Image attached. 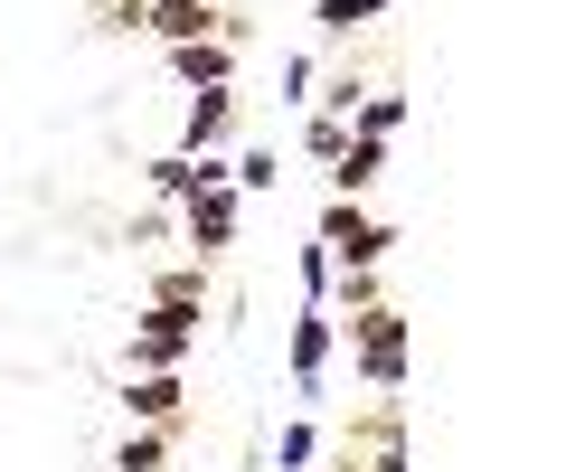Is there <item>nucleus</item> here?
Here are the masks:
<instances>
[{"label": "nucleus", "mask_w": 566, "mask_h": 472, "mask_svg": "<svg viewBox=\"0 0 566 472\" xmlns=\"http://www.w3.org/2000/svg\"><path fill=\"white\" fill-rule=\"evenodd\" d=\"M349 340H359V378H368L378 397H397V388H406V340H416V331H406V312H397V303L349 312Z\"/></svg>", "instance_id": "1"}, {"label": "nucleus", "mask_w": 566, "mask_h": 472, "mask_svg": "<svg viewBox=\"0 0 566 472\" xmlns=\"http://www.w3.org/2000/svg\"><path fill=\"white\" fill-rule=\"evenodd\" d=\"M189 349H199V312H180V303H142L133 369H123V378H142V369H180Z\"/></svg>", "instance_id": "2"}, {"label": "nucleus", "mask_w": 566, "mask_h": 472, "mask_svg": "<svg viewBox=\"0 0 566 472\" xmlns=\"http://www.w3.org/2000/svg\"><path fill=\"white\" fill-rule=\"evenodd\" d=\"M237 218H245V199H237L227 180H199V189L180 199V227H189V247H199V265H218V255L237 247Z\"/></svg>", "instance_id": "3"}, {"label": "nucleus", "mask_w": 566, "mask_h": 472, "mask_svg": "<svg viewBox=\"0 0 566 472\" xmlns=\"http://www.w3.org/2000/svg\"><path fill=\"white\" fill-rule=\"evenodd\" d=\"M142 29H151L161 48H199V39H227V48H237V39H245L218 0H142Z\"/></svg>", "instance_id": "4"}, {"label": "nucleus", "mask_w": 566, "mask_h": 472, "mask_svg": "<svg viewBox=\"0 0 566 472\" xmlns=\"http://www.w3.org/2000/svg\"><path fill=\"white\" fill-rule=\"evenodd\" d=\"M387 247H397V237H387L359 199H331V208H322V255H331V265H378Z\"/></svg>", "instance_id": "5"}, {"label": "nucleus", "mask_w": 566, "mask_h": 472, "mask_svg": "<svg viewBox=\"0 0 566 472\" xmlns=\"http://www.w3.org/2000/svg\"><path fill=\"white\" fill-rule=\"evenodd\" d=\"M340 453H349L359 472H406V416H397V397H378V407L340 434Z\"/></svg>", "instance_id": "6"}, {"label": "nucleus", "mask_w": 566, "mask_h": 472, "mask_svg": "<svg viewBox=\"0 0 566 472\" xmlns=\"http://www.w3.org/2000/svg\"><path fill=\"white\" fill-rule=\"evenodd\" d=\"M227 133H237V95L218 85V95H199V104H189V124H180V151H189V161H218V143H227Z\"/></svg>", "instance_id": "7"}, {"label": "nucleus", "mask_w": 566, "mask_h": 472, "mask_svg": "<svg viewBox=\"0 0 566 472\" xmlns=\"http://www.w3.org/2000/svg\"><path fill=\"white\" fill-rule=\"evenodd\" d=\"M387 170V143H368V133H349L340 151H331V199H368Z\"/></svg>", "instance_id": "8"}, {"label": "nucleus", "mask_w": 566, "mask_h": 472, "mask_svg": "<svg viewBox=\"0 0 566 472\" xmlns=\"http://www.w3.org/2000/svg\"><path fill=\"white\" fill-rule=\"evenodd\" d=\"M123 407H133V426H180V369L123 378Z\"/></svg>", "instance_id": "9"}, {"label": "nucleus", "mask_w": 566, "mask_h": 472, "mask_svg": "<svg viewBox=\"0 0 566 472\" xmlns=\"http://www.w3.org/2000/svg\"><path fill=\"white\" fill-rule=\"evenodd\" d=\"M170 76H180V85H199V95H218V85L237 76V48H227V39H199V48H170Z\"/></svg>", "instance_id": "10"}, {"label": "nucleus", "mask_w": 566, "mask_h": 472, "mask_svg": "<svg viewBox=\"0 0 566 472\" xmlns=\"http://www.w3.org/2000/svg\"><path fill=\"white\" fill-rule=\"evenodd\" d=\"M331 340H340V331H331V312L312 303L303 322H293V378H303V388H312V378H322V359H331Z\"/></svg>", "instance_id": "11"}, {"label": "nucleus", "mask_w": 566, "mask_h": 472, "mask_svg": "<svg viewBox=\"0 0 566 472\" xmlns=\"http://www.w3.org/2000/svg\"><path fill=\"white\" fill-rule=\"evenodd\" d=\"M199 180H227V161H189V151H161V161H151V189H161V199H189Z\"/></svg>", "instance_id": "12"}, {"label": "nucleus", "mask_w": 566, "mask_h": 472, "mask_svg": "<svg viewBox=\"0 0 566 472\" xmlns=\"http://www.w3.org/2000/svg\"><path fill=\"white\" fill-rule=\"evenodd\" d=\"M151 303H180V312H199V303H208V265H199V255H189V265L151 274Z\"/></svg>", "instance_id": "13"}, {"label": "nucleus", "mask_w": 566, "mask_h": 472, "mask_svg": "<svg viewBox=\"0 0 566 472\" xmlns=\"http://www.w3.org/2000/svg\"><path fill=\"white\" fill-rule=\"evenodd\" d=\"M170 444H180V426H142L133 444H123L114 472H170Z\"/></svg>", "instance_id": "14"}, {"label": "nucleus", "mask_w": 566, "mask_h": 472, "mask_svg": "<svg viewBox=\"0 0 566 472\" xmlns=\"http://www.w3.org/2000/svg\"><path fill=\"white\" fill-rule=\"evenodd\" d=\"M331 303H340V312H368V303H378V265H331Z\"/></svg>", "instance_id": "15"}, {"label": "nucleus", "mask_w": 566, "mask_h": 472, "mask_svg": "<svg viewBox=\"0 0 566 472\" xmlns=\"http://www.w3.org/2000/svg\"><path fill=\"white\" fill-rule=\"evenodd\" d=\"M397 124H406V95H368V104H349V133H368V143H387Z\"/></svg>", "instance_id": "16"}, {"label": "nucleus", "mask_w": 566, "mask_h": 472, "mask_svg": "<svg viewBox=\"0 0 566 472\" xmlns=\"http://www.w3.org/2000/svg\"><path fill=\"white\" fill-rule=\"evenodd\" d=\"M378 10H387V0H322L312 20H322V39H349V29H368Z\"/></svg>", "instance_id": "17"}, {"label": "nucleus", "mask_w": 566, "mask_h": 472, "mask_svg": "<svg viewBox=\"0 0 566 472\" xmlns=\"http://www.w3.org/2000/svg\"><path fill=\"white\" fill-rule=\"evenodd\" d=\"M274 180H283V170H274V151H245V161L227 170V189H237V199H245V189H274Z\"/></svg>", "instance_id": "18"}, {"label": "nucleus", "mask_w": 566, "mask_h": 472, "mask_svg": "<svg viewBox=\"0 0 566 472\" xmlns=\"http://www.w3.org/2000/svg\"><path fill=\"white\" fill-rule=\"evenodd\" d=\"M312 453H322V434H312V426H283V472H303Z\"/></svg>", "instance_id": "19"}, {"label": "nucleus", "mask_w": 566, "mask_h": 472, "mask_svg": "<svg viewBox=\"0 0 566 472\" xmlns=\"http://www.w3.org/2000/svg\"><path fill=\"white\" fill-rule=\"evenodd\" d=\"M303 143H312V151H322V161H331V151L349 143V124H340V114H312V133H303Z\"/></svg>", "instance_id": "20"}]
</instances>
